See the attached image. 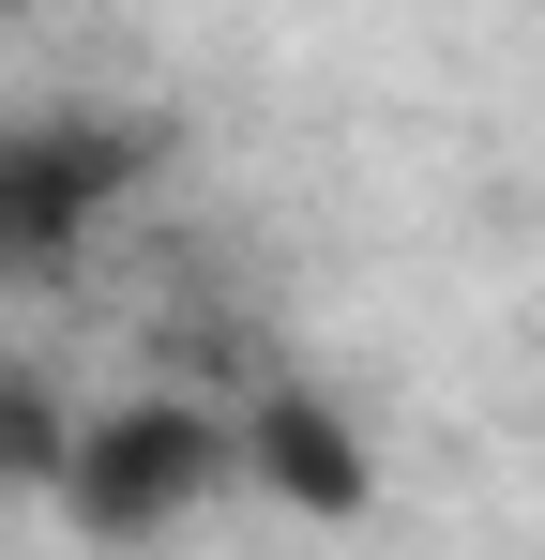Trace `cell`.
Instances as JSON below:
<instances>
[{
    "label": "cell",
    "mask_w": 545,
    "mask_h": 560,
    "mask_svg": "<svg viewBox=\"0 0 545 560\" xmlns=\"http://www.w3.org/2000/svg\"><path fill=\"white\" fill-rule=\"evenodd\" d=\"M137 167H152V137H121V121H15L0 137V288L77 273L91 228L137 197Z\"/></svg>",
    "instance_id": "7a4b0ae2"
},
{
    "label": "cell",
    "mask_w": 545,
    "mask_h": 560,
    "mask_svg": "<svg viewBox=\"0 0 545 560\" xmlns=\"http://www.w3.org/2000/svg\"><path fill=\"white\" fill-rule=\"evenodd\" d=\"M243 485V424H212L197 394H121L77 424V469H61V515L91 546H167L182 515H212Z\"/></svg>",
    "instance_id": "6da1fadb"
},
{
    "label": "cell",
    "mask_w": 545,
    "mask_h": 560,
    "mask_svg": "<svg viewBox=\"0 0 545 560\" xmlns=\"http://www.w3.org/2000/svg\"><path fill=\"white\" fill-rule=\"evenodd\" d=\"M243 485H272L288 515H334V530H349L363 500H379V455L349 440V409H334V394H303V378H288V394L243 409Z\"/></svg>",
    "instance_id": "3957f363"
},
{
    "label": "cell",
    "mask_w": 545,
    "mask_h": 560,
    "mask_svg": "<svg viewBox=\"0 0 545 560\" xmlns=\"http://www.w3.org/2000/svg\"><path fill=\"white\" fill-rule=\"evenodd\" d=\"M0 137H15V121H0Z\"/></svg>",
    "instance_id": "5b68a950"
},
{
    "label": "cell",
    "mask_w": 545,
    "mask_h": 560,
    "mask_svg": "<svg viewBox=\"0 0 545 560\" xmlns=\"http://www.w3.org/2000/svg\"><path fill=\"white\" fill-rule=\"evenodd\" d=\"M77 424H91V409H61L31 364H0V485H46V500H61V469H77Z\"/></svg>",
    "instance_id": "277c9868"
}]
</instances>
